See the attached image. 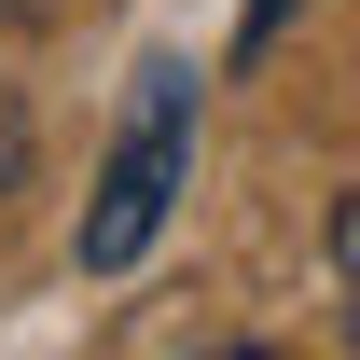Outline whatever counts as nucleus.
I'll list each match as a JSON object with an SVG mask.
<instances>
[{
  "instance_id": "f03ea898",
  "label": "nucleus",
  "mask_w": 360,
  "mask_h": 360,
  "mask_svg": "<svg viewBox=\"0 0 360 360\" xmlns=\"http://www.w3.org/2000/svg\"><path fill=\"white\" fill-rule=\"evenodd\" d=\"M333 291H347V333H360V194L333 208Z\"/></svg>"
},
{
  "instance_id": "f257e3e1",
  "label": "nucleus",
  "mask_w": 360,
  "mask_h": 360,
  "mask_svg": "<svg viewBox=\"0 0 360 360\" xmlns=\"http://www.w3.org/2000/svg\"><path fill=\"white\" fill-rule=\"evenodd\" d=\"M180 180H194V70L153 56L139 97H125V139H111V167H97V194H84V277H125L139 250L167 236Z\"/></svg>"
},
{
  "instance_id": "20e7f679",
  "label": "nucleus",
  "mask_w": 360,
  "mask_h": 360,
  "mask_svg": "<svg viewBox=\"0 0 360 360\" xmlns=\"http://www.w3.org/2000/svg\"><path fill=\"white\" fill-rule=\"evenodd\" d=\"M28 180V125H14V97H0V194Z\"/></svg>"
},
{
  "instance_id": "7ed1b4c3",
  "label": "nucleus",
  "mask_w": 360,
  "mask_h": 360,
  "mask_svg": "<svg viewBox=\"0 0 360 360\" xmlns=\"http://www.w3.org/2000/svg\"><path fill=\"white\" fill-rule=\"evenodd\" d=\"M291 14H305V0H250V28H236V56H264L277 28H291Z\"/></svg>"
},
{
  "instance_id": "39448f33",
  "label": "nucleus",
  "mask_w": 360,
  "mask_h": 360,
  "mask_svg": "<svg viewBox=\"0 0 360 360\" xmlns=\"http://www.w3.org/2000/svg\"><path fill=\"white\" fill-rule=\"evenodd\" d=\"M0 14H14V28H56V14H70V0H0Z\"/></svg>"
}]
</instances>
